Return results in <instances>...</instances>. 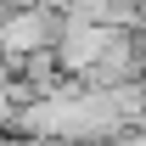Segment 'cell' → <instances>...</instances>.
<instances>
[{
	"instance_id": "6da1fadb",
	"label": "cell",
	"mask_w": 146,
	"mask_h": 146,
	"mask_svg": "<svg viewBox=\"0 0 146 146\" xmlns=\"http://www.w3.org/2000/svg\"><path fill=\"white\" fill-rule=\"evenodd\" d=\"M62 11H51L45 0H34V6H23V11H6V23H0V56L6 62H23V56L34 51H51L56 34H62Z\"/></svg>"
},
{
	"instance_id": "7a4b0ae2",
	"label": "cell",
	"mask_w": 146,
	"mask_h": 146,
	"mask_svg": "<svg viewBox=\"0 0 146 146\" xmlns=\"http://www.w3.org/2000/svg\"><path fill=\"white\" fill-rule=\"evenodd\" d=\"M118 34H124V28H107V23H62V34H56L51 56H56V68H62V73H73V79H79V73L90 68V62L107 51Z\"/></svg>"
},
{
	"instance_id": "3957f363",
	"label": "cell",
	"mask_w": 146,
	"mask_h": 146,
	"mask_svg": "<svg viewBox=\"0 0 146 146\" xmlns=\"http://www.w3.org/2000/svg\"><path fill=\"white\" fill-rule=\"evenodd\" d=\"M141 17V0H107V28H129Z\"/></svg>"
},
{
	"instance_id": "277c9868",
	"label": "cell",
	"mask_w": 146,
	"mask_h": 146,
	"mask_svg": "<svg viewBox=\"0 0 146 146\" xmlns=\"http://www.w3.org/2000/svg\"><path fill=\"white\" fill-rule=\"evenodd\" d=\"M11 118H17V101L0 96V135H11Z\"/></svg>"
},
{
	"instance_id": "5b68a950",
	"label": "cell",
	"mask_w": 146,
	"mask_h": 146,
	"mask_svg": "<svg viewBox=\"0 0 146 146\" xmlns=\"http://www.w3.org/2000/svg\"><path fill=\"white\" fill-rule=\"evenodd\" d=\"M11 84H17V62H6V56H0V96L11 90Z\"/></svg>"
},
{
	"instance_id": "8992f818",
	"label": "cell",
	"mask_w": 146,
	"mask_h": 146,
	"mask_svg": "<svg viewBox=\"0 0 146 146\" xmlns=\"http://www.w3.org/2000/svg\"><path fill=\"white\" fill-rule=\"evenodd\" d=\"M0 146H23V141H17V135H0Z\"/></svg>"
},
{
	"instance_id": "52a82bcc",
	"label": "cell",
	"mask_w": 146,
	"mask_h": 146,
	"mask_svg": "<svg viewBox=\"0 0 146 146\" xmlns=\"http://www.w3.org/2000/svg\"><path fill=\"white\" fill-rule=\"evenodd\" d=\"M0 23H6V6H0Z\"/></svg>"
}]
</instances>
